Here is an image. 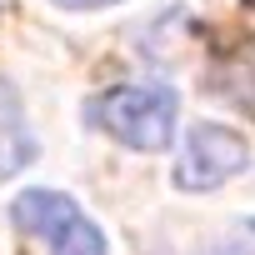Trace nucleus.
Wrapping results in <instances>:
<instances>
[{
	"instance_id": "obj_1",
	"label": "nucleus",
	"mask_w": 255,
	"mask_h": 255,
	"mask_svg": "<svg viewBox=\"0 0 255 255\" xmlns=\"http://www.w3.org/2000/svg\"><path fill=\"white\" fill-rule=\"evenodd\" d=\"M90 115L130 150H165L175 140V95L165 85H115L95 100Z\"/></svg>"
},
{
	"instance_id": "obj_2",
	"label": "nucleus",
	"mask_w": 255,
	"mask_h": 255,
	"mask_svg": "<svg viewBox=\"0 0 255 255\" xmlns=\"http://www.w3.org/2000/svg\"><path fill=\"white\" fill-rule=\"evenodd\" d=\"M15 225L50 245V255H105V235L90 225V215L60 195V190H25L10 205Z\"/></svg>"
},
{
	"instance_id": "obj_3",
	"label": "nucleus",
	"mask_w": 255,
	"mask_h": 255,
	"mask_svg": "<svg viewBox=\"0 0 255 255\" xmlns=\"http://www.w3.org/2000/svg\"><path fill=\"white\" fill-rule=\"evenodd\" d=\"M245 165H250L245 135L225 130V125H195L180 145V160H175V185L205 195V190L225 185L230 175H240Z\"/></svg>"
},
{
	"instance_id": "obj_4",
	"label": "nucleus",
	"mask_w": 255,
	"mask_h": 255,
	"mask_svg": "<svg viewBox=\"0 0 255 255\" xmlns=\"http://www.w3.org/2000/svg\"><path fill=\"white\" fill-rule=\"evenodd\" d=\"M30 160H35V135H30V125H25L20 95H15L10 80H0V180L20 175Z\"/></svg>"
},
{
	"instance_id": "obj_5",
	"label": "nucleus",
	"mask_w": 255,
	"mask_h": 255,
	"mask_svg": "<svg viewBox=\"0 0 255 255\" xmlns=\"http://www.w3.org/2000/svg\"><path fill=\"white\" fill-rule=\"evenodd\" d=\"M215 90H220L235 110L255 115V40L235 45V50L220 60V70H215Z\"/></svg>"
},
{
	"instance_id": "obj_6",
	"label": "nucleus",
	"mask_w": 255,
	"mask_h": 255,
	"mask_svg": "<svg viewBox=\"0 0 255 255\" xmlns=\"http://www.w3.org/2000/svg\"><path fill=\"white\" fill-rule=\"evenodd\" d=\"M60 10H100V5H115V0H55Z\"/></svg>"
}]
</instances>
